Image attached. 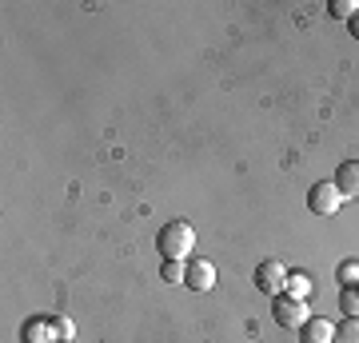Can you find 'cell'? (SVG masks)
Masks as SVG:
<instances>
[{
    "label": "cell",
    "instance_id": "cell-1",
    "mask_svg": "<svg viewBox=\"0 0 359 343\" xmlns=\"http://www.w3.org/2000/svg\"><path fill=\"white\" fill-rule=\"evenodd\" d=\"M156 248H160V255H164V260H188V255H192V248H196V228L188 224V220H172V224H164V228H160Z\"/></svg>",
    "mask_w": 359,
    "mask_h": 343
},
{
    "label": "cell",
    "instance_id": "cell-2",
    "mask_svg": "<svg viewBox=\"0 0 359 343\" xmlns=\"http://www.w3.org/2000/svg\"><path fill=\"white\" fill-rule=\"evenodd\" d=\"M271 316H276V323H280V328H287V331H299L311 319L308 316V300H292L287 292L271 300Z\"/></svg>",
    "mask_w": 359,
    "mask_h": 343
},
{
    "label": "cell",
    "instance_id": "cell-3",
    "mask_svg": "<svg viewBox=\"0 0 359 343\" xmlns=\"http://www.w3.org/2000/svg\"><path fill=\"white\" fill-rule=\"evenodd\" d=\"M339 203H344V196L335 188V180H320V184L308 188V212L311 216H335Z\"/></svg>",
    "mask_w": 359,
    "mask_h": 343
},
{
    "label": "cell",
    "instance_id": "cell-4",
    "mask_svg": "<svg viewBox=\"0 0 359 343\" xmlns=\"http://www.w3.org/2000/svg\"><path fill=\"white\" fill-rule=\"evenodd\" d=\"M256 288L264 295H283V288H287V267L280 264V260H264V264L256 267Z\"/></svg>",
    "mask_w": 359,
    "mask_h": 343
},
{
    "label": "cell",
    "instance_id": "cell-5",
    "mask_svg": "<svg viewBox=\"0 0 359 343\" xmlns=\"http://www.w3.org/2000/svg\"><path fill=\"white\" fill-rule=\"evenodd\" d=\"M184 283H188L192 292H212V288H216V267L208 264V260H188Z\"/></svg>",
    "mask_w": 359,
    "mask_h": 343
},
{
    "label": "cell",
    "instance_id": "cell-6",
    "mask_svg": "<svg viewBox=\"0 0 359 343\" xmlns=\"http://www.w3.org/2000/svg\"><path fill=\"white\" fill-rule=\"evenodd\" d=\"M335 188L344 200H359V160H344L335 168Z\"/></svg>",
    "mask_w": 359,
    "mask_h": 343
},
{
    "label": "cell",
    "instance_id": "cell-7",
    "mask_svg": "<svg viewBox=\"0 0 359 343\" xmlns=\"http://www.w3.org/2000/svg\"><path fill=\"white\" fill-rule=\"evenodd\" d=\"M299 343H335V323L323 316H311L304 328H299Z\"/></svg>",
    "mask_w": 359,
    "mask_h": 343
},
{
    "label": "cell",
    "instance_id": "cell-8",
    "mask_svg": "<svg viewBox=\"0 0 359 343\" xmlns=\"http://www.w3.org/2000/svg\"><path fill=\"white\" fill-rule=\"evenodd\" d=\"M20 343H56L52 323H48V319H40V316H32L25 328H20Z\"/></svg>",
    "mask_w": 359,
    "mask_h": 343
},
{
    "label": "cell",
    "instance_id": "cell-9",
    "mask_svg": "<svg viewBox=\"0 0 359 343\" xmlns=\"http://www.w3.org/2000/svg\"><path fill=\"white\" fill-rule=\"evenodd\" d=\"M283 292L292 295V300H308L311 295V276L308 271H287V288Z\"/></svg>",
    "mask_w": 359,
    "mask_h": 343
},
{
    "label": "cell",
    "instance_id": "cell-10",
    "mask_svg": "<svg viewBox=\"0 0 359 343\" xmlns=\"http://www.w3.org/2000/svg\"><path fill=\"white\" fill-rule=\"evenodd\" d=\"M339 311H344L347 319H359V283L339 288Z\"/></svg>",
    "mask_w": 359,
    "mask_h": 343
},
{
    "label": "cell",
    "instance_id": "cell-11",
    "mask_svg": "<svg viewBox=\"0 0 359 343\" xmlns=\"http://www.w3.org/2000/svg\"><path fill=\"white\" fill-rule=\"evenodd\" d=\"M184 276H188V260H164V267H160V280L184 283Z\"/></svg>",
    "mask_w": 359,
    "mask_h": 343
},
{
    "label": "cell",
    "instance_id": "cell-12",
    "mask_svg": "<svg viewBox=\"0 0 359 343\" xmlns=\"http://www.w3.org/2000/svg\"><path fill=\"white\" fill-rule=\"evenodd\" d=\"M48 323H52V335H56V343H72L76 328H72V319H68V316H48Z\"/></svg>",
    "mask_w": 359,
    "mask_h": 343
},
{
    "label": "cell",
    "instance_id": "cell-13",
    "mask_svg": "<svg viewBox=\"0 0 359 343\" xmlns=\"http://www.w3.org/2000/svg\"><path fill=\"white\" fill-rule=\"evenodd\" d=\"M335 343H359V319H344L335 328Z\"/></svg>",
    "mask_w": 359,
    "mask_h": 343
},
{
    "label": "cell",
    "instance_id": "cell-14",
    "mask_svg": "<svg viewBox=\"0 0 359 343\" xmlns=\"http://www.w3.org/2000/svg\"><path fill=\"white\" fill-rule=\"evenodd\" d=\"M335 276H339V283H344V288H351V283H359V260H344Z\"/></svg>",
    "mask_w": 359,
    "mask_h": 343
},
{
    "label": "cell",
    "instance_id": "cell-15",
    "mask_svg": "<svg viewBox=\"0 0 359 343\" xmlns=\"http://www.w3.org/2000/svg\"><path fill=\"white\" fill-rule=\"evenodd\" d=\"M327 13H332L335 20H351V16L359 13V4H355V0H332V8H327Z\"/></svg>",
    "mask_w": 359,
    "mask_h": 343
},
{
    "label": "cell",
    "instance_id": "cell-16",
    "mask_svg": "<svg viewBox=\"0 0 359 343\" xmlns=\"http://www.w3.org/2000/svg\"><path fill=\"white\" fill-rule=\"evenodd\" d=\"M347 28H351V36H355V40H359V13H355V16H351V20H347Z\"/></svg>",
    "mask_w": 359,
    "mask_h": 343
}]
</instances>
